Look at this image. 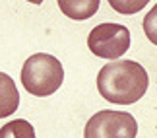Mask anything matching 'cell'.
<instances>
[{
    "mask_svg": "<svg viewBox=\"0 0 157 138\" xmlns=\"http://www.w3.org/2000/svg\"><path fill=\"white\" fill-rule=\"evenodd\" d=\"M149 86L146 68L136 61H114L105 64L97 74L101 97L117 105H130L144 97Z\"/></svg>",
    "mask_w": 157,
    "mask_h": 138,
    "instance_id": "1",
    "label": "cell"
},
{
    "mask_svg": "<svg viewBox=\"0 0 157 138\" xmlns=\"http://www.w3.org/2000/svg\"><path fill=\"white\" fill-rule=\"evenodd\" d=\"M64 82V68L60 61L47 53L31 55L21 66V86L35 97L52 95Z\"/></svg>",
    "mask_w": 157,
    "mask_h": 138,
    "instance_id": "2",
    "label": "cell"
},
{
    "mask_svg": "<svg viewBox=\"0 0 157 138\" xmlns=\"http://www.w3.org/2000/svg\"><path fill=\"white\" fill-rule=\"evenodd\" d=\"M138 123L126 111L105 109L86 123L83 138H136Z\"/></svg>",
    "mask_w": 157,
    "mask_h": 138,
    "instance_id": "3",
    "label": "cell"
},
{
    "mask_svg": "<svg viewBox=\"0 0 157 138\" xmlns=\"http://www.w3.org/2000/svg\"><path fill=\"white\" fill-rule=\"evenodd\" d=\"M87 47L99 58H118L130 49V31L120 23H99L87 35Z\"/></svg>",
    "mask_w": 157,
    "mask_h": 138,
    "instance_id": "4",
    "label": "cell"
},
{
    "mask_svg": "<svg viewBox=\"0 0 157 138\" xmlns=\"http://www.w3.org/2000/svg\"><path fill=\"white\" fill-rule=\"evenodd\" d=\"M20 107V92L16 88L14 78L6 72H0V119L12 117Z\"/></svg>",
    "mask_w": 157,
    "mask_h": 138,
    "instance_id": "5",
    "label": "cell"
},
{
    "mask_svg": "<svg viewBox=\"0 0 157 138\" xmlns=\"http://www.w3.org/2000/svg\"><path fill=\"white\" fill-rule=\"evenodd\" d=\"M56 2L60 6V12L66 18L83 22V20H89L97 12L101 0H56Z\"/></svg>",
    "mask_w": 157,
    "mask_h": 138,
    "instance_id": "6",
    "label": "cell"
},
{
    "mask_svg": "<svg viewBox=\"0 0 157 138\" xmlns=\"http://www.w3.org/2000/svg\"><path fill=\"white\" fill-rule=\"evenodd\" d=\"M0 138H35V128L25 119H14L0 128Z\"/></svg>",
    "mask_w": 157,
    "mask_h": 138,
    "instance_id": "7",
    "label": "cell"
},
{
    "mask_svg": "<svg viewBox=\"0 0 157 138\" xmlns=\"http://www.w3.org/2000/svg\"><path fill=\"white\" fill-rule=\"evenodd\" d=\"M111 4V8H114L118 14H138L142 8H146L149 4V0H107Z\"/></svg>",
    "mask_w": 157,
    "mask_h": 138,
    "instance_id": "8",
    "label": "cell"
},
{
    "mask_svg": "<svg viewBox=\"0 0 157 138\" xmlns=\"http://www.w3.org/2000/svg\"><path fill=\"white\" fill-rule=\"evenodd\" d=\"M27 2H31V4H43V0H27Z\"/></svg>",
    "mask_w": 157,
    "mask_h": 138,
    "instance_id": "9",
    "label": "cell"
}]
</instances>
